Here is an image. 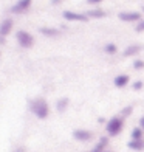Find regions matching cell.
I'll use <instances>...</instances> for the list:
<instances>
[{"label":"cell","mask_w":144,"mask_h":152,"mask_svg":"<svg viewBox=\"0 0 144 152\" xmlns=\"http://www.w3.org/2000/svg\"><path fill=\"white\" fill-rule=\"evenodd\" d=\"M67 106H68V99L67 98H62V99L57 101V110L59 112H64V110L67 109Z\"/></svg>","instance_id":"14"},{"label":"cell","mask_w":144,"mask_h":152,"mask_svg":"<svg viewBox=\"0 0 144 152\" xmlns=\"http://www.w3.org/2000/svg\"><path fill=\"white\" fill-rule=\"evenodd\" d=\"M104 152H108V151H104Z\"/></svg>","instance_id":"25"},{"label":"cell","mask_w":144,"mask_h":152,"mask_svg":"<svg viewBox=\"0 0 144 152\" xmlns=\"http://www.w3.org/2000/svg\"><path fill=\"white\" fill-rule=\"evenodd\" d=\"M140 124H141V129L144 130V116H143V118H141V121H140Z\"/></svg>","instance_id":"22"},{"label":"cell","mask_w":144,"mask_h":152,"mask_svg":"<svg viewBox=\"0 0 144 152\" xmlns=\"http://www.w3.org/2000/svg\"><path fill=\"white\" fill-rule=\"evenodd\" d=\"M127 146L133 151H143L144 149V140H132V141H129Z\"/></svg>","instance_id":"9"},{"label":"cell","mask_w":144,"mask_h":152,"mask_svg":"<svg viewBox=\"0 0 144 152\" xmlns=\"http://www.w3.org/2000/svg\"><path fill=\"white\" fill-rule=\"evenodd\" d=\"M132 106H129L127 109H124V110H122V115H130V113H132Z\"/></svg>","instance_id":"20"},{"label":"cell","mask_w":144,"mask_h":152,"mask_svg":"<svg viewBox=\"0 0 144 152\" xmlns=\"http://www.w3.org/2000/svg\"><path fill=\"white\" fill-rule=\"evenodd\" d=\"M140 50H141L140 45H130V47H127L124 50V56H133V54L140 53Z\"/></svg>","instance_id":"11"},{"label":"cell","mask_w":144,"mask_h":152,"mask_svg":"<svg viewBox=\"0 0 144 152\" xmlns=\"http://www.w3.org/2000/svg\"><path fill=\"white\" fill-rule=\"evenodd\" d=\"M132 140H143V129L141 127H135L132 130Z\"/></svg>","instance_id":"12"},{"label":"cell","mask_w":144,"mask_h":152,"mask_svg":"<svg viewBox=\"0 0 144 152\" xmlns=\"http://www.w3.org/2000/svg\"><path fill=\"white\" fill-rule=\"evenodd\" d=\"M30 5H31V0H19V2L11 8V11L16 12V14L17 12H23V11H26L30 8Z\"/></svg>","instance_id":"6"},{"label":"cell","mask_w":144,"mask_h":152,"mask_svg":"<svg viewBox=\"0 0 144 152\" xmlns=\"http://www.w3.org/2000/svg\"><path fill=\"white\" fill-rule=\"evenodd\" d=\"M88 16H90V17H104L105 12L104 11H90V12H88Z\"/></svg>","instance_id":"15"},{"label":"cell","mask_w":144,"mask_h":152,"mask_svg":"<svg viewBox=\"0 0 144 152\" xmlns=\"http://www.w3.org/2000/svg\"><path fill=\"white\" fill-rule=\"evenodd\" d=\"M40 33L45 34V36H57V30H54V28H40Z\"/></svg>","instance_id":"13"},{"label":"cell","mask_w":144,"mask_h":152,"mask_svg":"<svg viewBox=\"0 0 144 152\" xmlns=\"http://www.w3.org/2000/svg\"><path fill=\"white\" fill-rule=\"evenodd\" d=\"M133 88H135V90H140V88H143V82H141V81H136L135 84H133Z\"/></svg>","instance_id":"19"},{"label":"cell","mask_w":144,"mask_h":152,"mask_svg":"<svg viewBox=\"0 0 144 152\" xmlns=\"http://www.w3.org/2000/svg\"><path fill=\"white\" fill-rule=\"evenodd\" d=\"M64 17L67 20H79V22H87V16L85 14H78V12H71V11H65Z\"/></svg>","instance_id":"8"},{"label":"cell","mask_w":144,"mask_h":152,"mask_svg":"<svg viewBox=\"0 0 144 152\" xmlns=\"http://www.w3.org/2000/svg\"><path fill=\"white\" fill-rule=\"evenodd\" d=\"M14 152H25V149H23V148H17Z\"/></svg>","instance_id":"23"},{"label":"cell","mask_w":144,"mask_h":152,"mask_svg":"<svg viewBox=\"0 0 144 152\" xmlns=\"http://www.w3.org/2000/svg\"><path fill=\"white\" fill-rule=\"evenodd\" d=\"M16 37H17V40H19V44L22 45L23 48H30V47H33V44H34L33 36H31L30 33H26V31H19V33L16 34Z\"/></svg>","instance_id":"3"},{"label":"cell","mask_w":144,"mask_h":152,"mask_svg":"<svg viewBox=\"0 0 144 152\" xmlns=\"http://www.w3.org/2000/svg\"><path fill=\"white\" fill-rule=\"evenodd\" d=\"M119 19L124 20V22H133V20H138V22H141V20H143L140 12H121Z\"/></svg>","instance_id":"7"},{"label":"cell","mask_w":144,"mask_h":152,"mask_svg":"<svg viewBox=\"0 0 144 152\" xmlns=\"http://www.w3.org/2000/svg\"><path fill=\"white\" fill-rule=\"evenodd\" d=\"M31 112L40 120H45L48 115H50V107H48V102L44 98H37L31 101Z\"/></svg>","instance_id":"1"},{"label":"cell","mask_w":144,"mask_h":152,"mask_svg":"<svg viewBox=\"0 0 144 152\" xmlns=\"http://www.w3.org/2000/svg\"><path fill=\"white\" fill-rule=\"evenodd\" d=\"M136 31H144V20H141V22L138 23V25H136Z\"/></svg>","instance_id":"18"},{"label":"cell","mask_w":144,"mask_h":152,"mask_svg":"<svg viewBox=\"0 0 144 152\" xmlns=\"http://www.w3.org/2000/svg\"><path fill=\"white\" fill-rule=\"evenodd\" d=\"M73 137L76 138L78 141H88V140H92V137H93V134L90 132V130L78 129V130H74V132H73Z\"/></svg>","instance_id":"5"},{"label":"cell","mask_w":144,"mask_h":152,"mask_svg":"<svg viewBox=\"0 0 144 152\" xmlns=\"http://www.w3.org/2000/svg\"><path fill=\"white\" fill-rule=\"evenodd\" d=\"M88 3H99V2H102V0H87Z\"/></svg>","instance_id":"21"},{"label":"cell","mask_w":144,"mask_h":152,"mask_svg":"<svg viewBox=\"0 0 144 152\" xmlns=\"http://www.w3.org/2000/svg\"><path fill=\"white\" fill-rule=\"evenodd\" d=\"M11 30H12V20L11 19H5L2 22V25H0V42H3L5 36H8Z\"/></svg>","instance_id":"4"},{"label":"cell","mask_w":144,"mask_h":152,"mask_svg":"<svg viewBox=\"0 0 144 152\" xmlns=\"http://www.w3.org/2000/svg\"><path fill=\"white\" fill-rule=\"evenodd\" d=\"M104 50L107 51V53H116V50H118V48H116V45L115 44H108V45H105V48H104Z\"/></svg>","instance_id":"16"},{"label":"cell","mask_w":144,"mask_h":152,"mask_svg":"<svg viewBox=\"0 0 144 152\" xmlns=\"http://www.w3.org/2000/svg\"><path fill=\"white\" fill-rule=\"evenodd\" d=\"M122 126H124V121H122V118H119V116H113V118L107 123V132H108V135H112V137H115V135H118L121 130H122Z\"/></svg>","instance_id":"2"},{"label":"cell","mask_w":144,"mask_h":152,"mask_svg":"<svg viewBox=\"0 0 144 152\" xmlns=\"http://www.w3.org/2000/svg\"><path fill=\"white\" fill-rule=\"evenodd\" d=\"M57 2H60V0H53V3H57Z\"/></svg>","instance_id":"24"},{"label":"cell","mask_w":144,"mask_h":152,"mask_svg":"<svg viewBox=\"0 0 144 152\" xmlns=\"http://www.w3.org/2000/svg\"><path fill=\"white\" fill-rule=\"evenodd\" d=\"M113 82H115L116 87H124V86H127V82H129V76L127 75H119V76L115 78Z\"/></svg>","instance_id":"10"},{"label":"cell","mask_w":144,"mask_h":152,"mask_svg":"<svg viewBox=\"0 0 144 152\" xmlns=\"http://www.w3.org/2000/svg\"><path fill=\"white\" fill-rule=\"evenodd\" d=\"M133 67L136 68V70H140V68H144V61H141V59H136V61L133 62Z\"/></svg>","instance_id":"17"}]
</instances>
